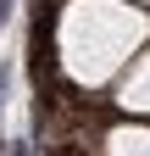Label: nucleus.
Wrapping results in <instances>:
<instances>
[{
    "label": "nucleus",
    "mask_w": 150,
    "mask_h": 156,
    "mask_svg": "<svg viewBox=\"0 0 150 156\" xmlns=\"http://www.w3.org/2000/svg\"><path fill=\"white\" fill-rule=\"evenodd\" d=\"M106 145H111V156H150V134H139V128H117Z\"/></svg>",
    "instance_id": "obj_2"
},
{
    "label": "nucleus",
    "mask_w": 150,
    "mask_h": 156,
    "mask_svg": "<svg viewBox=\"0 0 150 156\" xmlns=\"http://www.w3.org/2000/svg\"><path fill=\"white\" fill-rule=\"evenodd\" d=\"M122 106L128 112H150V50H145V62L122 78Z\"/></svg>",
    "instance_id": "obj_1"
}]
</instances>
